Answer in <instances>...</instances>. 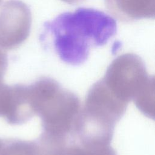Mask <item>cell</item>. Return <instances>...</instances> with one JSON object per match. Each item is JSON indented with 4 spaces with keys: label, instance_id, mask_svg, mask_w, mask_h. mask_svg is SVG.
Listing matches in <instances>:
<instances>
[{
    "label": "cell",
    "instance_id": "9",
    "mask_svg": "<svg viewBox=\"0 0 155 155\" xmlns=\"http://www.w3.org/2000/svg\"><path fill=\"white\" fill-rule=\"evenodd\" d=\"M0 155H45L39 140L10 138L2 139Z\"/></svg>",
    "mask_w": 155,
    "mask_h": 155
},
{
    "label": "cell",
    "instance_id": "5",
    "mask_svg": "<svg viewBox=\"0 0 155 155\" xmlns=\"http://www.w3.org/2000/svg\"><path fill=\"white\" fill-rule=\"evenodd\" d=\"M31 25V13L20 0H8L0 9V48L12 50L28 38Z\"/></svg>",
    "mask_w": 155,
    "mask_h": 155
},
{
    "label": "cell",
    "instance_id": "12",
    "mask_svg": "<svg viewBox=\"0 0 155 155\" xmlns=\"http://www.w3.org/2000/svg\"><path fill=\"white\" fill-rule=\"evenodd\" d=\"M1 0H0V2H1Z\"/></svg>",
    "mask_w": 155,
    "mask_h": 155
},
{
    "label": "cell",
    "instance_id": "11",
    "mask_svg": "<svg viewBox=\"0 0 155 155\" xmlns=\"http://www.w3.org/2000/svg\"><path fill=\"white\" fill-rule=\"evenodd\" d=\"M1 143H2V139H0V150H1Z\"/></svg>",
    "mask_w": 155,
    "mask_h": 155
},
{
    "label": "cell",
    "instance_id": "4",
    "mask_svg": "<svg viewBox=\"0 0 155 155\" xmlns=\"http://www.w3.org/2000/svg\"><path fill=\"white\" fill-rule=\"evenodd\" d=\"M128 104L117 97L102 79L89 90L81 115L92 124L113 131L124 114Z\"/></svg>",
    "mask_w": 155,
    "mask_h": 155
},
{
    "label": "cell",
    "instance_id": "2",
    "mask_svg": "<svg viewBox=\"0 0 155 155\" xmlns=\"http://www.w3.org/2000/svg\"><path fill=\"white\" fill-rule=\"evenodd\" d=\"M28 86L33 111L41 119L40 137L54 143L66 142L81 111L78 97L50 78H39Z\"/></svg>",
    "mask_w": 155,
    "mask_h": 155
},
{
    "label": "cell",
    "instance_id": "6",
    "mask_svg": "<svg viewBox=\"0 0 155 155\" xmlns=\"http://www.w3.org/2000/svg\"><path fill=\"white\" fill-rule=\"evenodd\" d=\"M104 2L108 11L124 22L155 16V0H104Z\"/></svg>",
    "mask_w": 155,
    "mask_h": 155
},
{
    "label": "cell",
    "instance_id": "8",
    "mask_svg": "<svg viewBox=\"0 0 155 155\" xmlns=\"http://www.w3.org/2000/svg\"><path fill=\"white\" fill-rule=\"evenodd\" d=\"M48 155H117L110 144L68 140L50 151Z\"/></svg>",
    "mask_w": 155,
    "mask_h": 155
},
{
    "label": "cell",
    "instance_id": "3",
    "mask_svg": "<svg viewBox=\"0 0 155 155\" xmlns=\"http://www.w3.org/2000/svg\"><path fill=\"white\" fill-rule=\"evenodd\" d=\"M102 80L117 97L127 104L136 101L154 84V77L148 74L142 59L133 53H125L114 59Z\"/></svg>",
    "mask_w": 155,
    "mask_h": 155
},
{
    "label": "cell",
    "instance_id": "1",
    "mask_svg": "<svg viewBox=\"0 0 155 155\" xmlns=\"http://www.w3.org/2000/svg\"><path fill=\"white\" fill-rule=\"evenodd\" d=\"M44 34L51 37L54 48L66 64L79 65L88 58L91 47L106 44L117 31L116 21L104 12L79 8L64 12L44 24Z\"/></svg>",
    "mask_w": 155,
    "mask_h": 155
},
{
    "label": "cell",
    "instance_id": "7",
    "mask_svg": "<svg viewBox=\"0 0 155 155\" xmlns=\"http://www.w3.org/2000/svg\"><path fill=\"white\" fill-rule=\"evenodd\" d=\"M22 106L20 85H8L0 79V118L10 125H19Z\"/></svg>",
    "mask_w": 155,
    "mask_h": 155
},
{
    "label": "cell",
    "instance_id": "10",
    "mask_svg": "<svg viewBox=\"0 0 155 155\" xmlns=\"http://www.w3.org/2000/svg\"><path fill=\"white\" fill-rule=\"evenodd\" d=\"M62 1L69 4H71V5H74V4H80L84 1H85V0H61Z\"/></svg>",
    "mask_w": 155,
    "mask_h": 155
}]
</instances>
